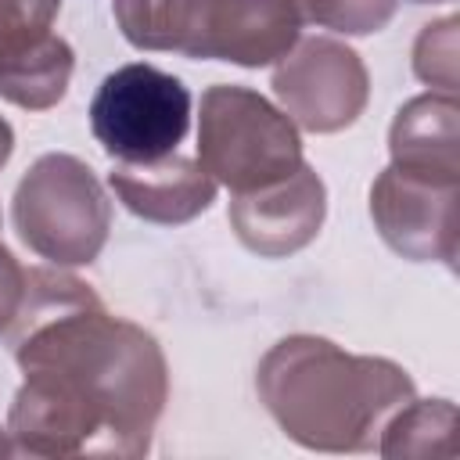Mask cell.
<instances>
[{
    "label": "cell",
    "instance_id": "obj_9",
    "mask_svg": "<svg viewBox=\"0 0 460 460\" xmlns=\"http://www.w3.org/2000/svg\"><path fill=\"white\" fill-rule=\"evenodd\" d=\"M327 212V190L316 169L305 162L259 190L237 194L230 201V226L241 237L244 248H252L262 259H284L298 248H305L323 223Z\"/></svg>",
    "mask_w": 460,
    "mask_h": 460
},
{
    "label": "cell",
    "instance_id": "obj_16",
    "mask_svg": "<svg viewBox=\"0 0 460 460\" xmlns=\"http://www.w3.org/2000/svg\"><path fill=\"white\" fill-rule=\"evenodd\" d=\"M25 266L0 244V334L11 331L18 309H22V298H25Z\"/></svg>",
    "mask_w": 460,
    "mask_h": 460
},
{
    "label": "cell",
    "instance_id": "obj_1",
    "mask_svg": "<svg viewBox=\"0 0 460 460\" xmlns=\"http://www.w3.org/2000/svg\"><path fill=\"white\" fill-rule=\"evenodd\" d=\"M25 381L7 413L14 453L144 456L169 395L158 341L101 298L11 338Z\"/></svg>",
    "mask_w": 460,
    "mask_h": 460
},
{
    "label": "cell",
    "instance_id": "obj_13",
    "mask_svg": "<svg viewBox=\"0 0 460 460\" xmlns=\"http://www.w3.org/2000/svg\"><path fill=\"white\" fill-rule=\"evenodd\" d=\"M58 11L61 0H0V83L54 36Z\"/></svg>",
    "mask_w": 460,
    "mask_h": 460
},
{
    "label": "cell",
    "instance_id": "obj_4",
    "mask_svg": "<svg viewBox=\"0 0 460 460\" xmlns=\"http://www.w3.org/2000/svg\"><path fill=\"white\" fill-rule=\"evenodd\" d=\"M11 216L29 252L58 266H86L108 241L111 201L86 162L43 155L22 176Z\"/></svg>",
    "mask_w": 460,
    "mask_h": 460
},
{
    "label": "cell",
    "instance_id": "obj_7",
    "mask_svg": "<svg viewBox=\"0 0 460 460\" xmlns=\"http://www.w3.org/2000/svg\"><path fill=\"white\" fill-rule=\"evenodd\" d=\"M302 22L298 0H187L180 54L262 68L298 43Z\"/></svg>",
    "mask_w": 460,
    "mask_h": 460
},
{
    "label": "cell",
    "instance_id": "obj_19",
    "mask_svg": "<svg viewBox=\"0 0 460 460\" xmlns=\"http://www.w3.org/2000/svg\"><path fill=\"white\" fill-rule=\"evenodd\" d=\"M413 4H428V0H413Z\"/></svg>",
    "mask_w": 460,
    "mask_h": 460
},
{
    "label": "cell",
    "instance_id": "obj_15",
    "mask_svg": "<svg viewBox=\"0 0 460 460\" xmlns=\"http://www.w3.org/2000/svg\"><path fill=\"white\" fill-rule=\"evenodd\" d=\"M298 11L305 22H316L323 29L367 36L392 22L395 0H298Z\"/></svg>",
    "mask_w": 460,
    "mask_h": 460
},
{
    "label": "cell",
    "instance_id": "obj_8",
    "mask_svg": "<svg viewBox=\"0 0 460 460\" xmlns=\"http://www.w3.org/2000/svg\"><path fill=\"white\" fill-rule=\"evenodd\" d=\"M456 201L460 183H435L399 169H385L370 187V216L392 252L413 262L456 266Z\"/></svg>",
    "mask_w": 460,
    "mask_h": 460
},
{
    "label": "cell",
    "instance_id": "obj_6",
    "mask_svg": "<svg viewBox=\"0 0 460 460\" xmlns=\"http://www.w3.org/2000/svg\"><path fill=\"white\" fill-rule=\"evenodd\" d=\"M273 93L295 126L309 133H338L363 115L370 79L352 47L331 36H313L280 58Z\"/></svg>",
    "mask_w": 460,
    "mask_h": 460
},
{
    "label": "cell",
    "instance_id": "obj_5",
    "mask_svg": "<svg viewBox=\"0 0 460 460\" xmlns=\"http://www.w3.org/2000/svg\"><path fill=\"white\" fill-rule=\"evenodd\" d=\"M187 86L144 61L115 68L90 101V129L115 162L165 158L187 137Z\"/></svg>",
    "mask_w": 460,
    "mask_h": 460
},
{
    "label": "cell",
    "instance_id": "obj_2",
    "mask_svg": "<svg viewBox=\"0 0 460 460\" xmlns=\"http://www.w3.org/2000/svg\"><path fill=\"white\" fill-rule=\"evenodd\" d=\"M255 385L280 431L320 453L377 449L385 424L413 399V381L392 359L352 356L313 334L277 341Z\"/></svg>",
    "mask_w": 460,
    "mask_h": 460
},
{
    "label": "cell",
    "instance_id": "obj_12",
    "mask_svg": "<svg viewBox=\"0 0 460 460\" xmlns=\"http://www.w3.org/2000/svg\"><path fill=\"white\" fill-rule=\"evenodd\" d=\"M381 456H456V406L449 399H410L377 438Z\"/></svg>",
    "mask_w": 460,
    "mask_h": 460
},
{
    "label": "cell",
    "instance_id": "obj_14",
    "mask_svg": "<svg viewBox=\"0 0 460 460\" xmlns=\"http://www.w3.org/2000/svg\"><path fill=\"white\" fill-rule=\"evenodd\" d=\"M456 18H442L424 25V32L413 43V72L417 79H424L428 86L453 93L456 97V83H460V58H456Z\"/></svg>",
    "mask_w": 460,
    "mask_h": 460
},
{
    "label": "cell",
    "instance_id": "obj_18",
    "mask_svg": "<svg viewBox=\"0 0 460 460\" xmlns=\"http://www.w3.org/2000/svg\"><path fill=\"white\" fill-rule=\"evenodd\" d=\"M7 453H14V446H11V442H7V435L0 431V456H7Z\"/></svg>",
    "mask_w": 460,
    "mask_h": 460
},
{
    "label": "cell",
    "instance_id": "obj_17",
    "mask_svg": "<svg viewBox=\"0 0 460 460\" xmlns=\"http://www.w3.org/2000/svg\"><path fill=\"white\" fill-rule=\"evenodd\" d=\"M11 151H14V129L0 119V169H4V162L11 158Z\"/></svg>",
    "mask_w": 460,
    "mask_h": 460
},
{
    "label": "cell",
    "instance_id": "obj_11",
    "mask_svg": "<svg viewBox=\"0 0 460 460\" xmlns=\"http://www.w3.org/2000/svg\"><path fill=\"white\" fill-rule=\"evenodd\" d=\"M392 169L460 183V108L453 93H420L399 108L388 129Z\"/></svg>",
    "mask_w": 460,
    "mask_h": 460
},
{
    "label": "cell",
    "instance_id": "obj_10",
    "mask_svg": "<svg viewBox=\"0 0 460 460\" xmlns=\"http://www.w3.org/2000/svg\"><path fill=\"white\" fill-rule=\"evenodd\" d=\"M108 183L133 216L162 226L187 223L216 201V180L176 151L155 162H115Z\"/></svg>",
    "mask_w": 460,
    "mask_h": 460
},
{
    "label": "cell",
    "instance_id": "obj_3",
    "mask_svg": "<svg viewBox=\"0 0 460 460\" xmlns=\"http://www.w3.org/2000/svg\"><path fill=\"white\" fill-rule=\"evenodd\" d=\"M198 162L234 194L270 187L302 165L298 126L248 86H208L198 115Z\"/></svg>",
    "mask_w": 460,
    "mask_h": 460
}]
</instances>
